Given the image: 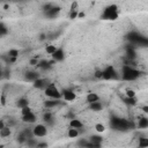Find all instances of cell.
Wrapping results in <instances>:
<instances>
[{
	"mask_svg": "<svg viewBox=\"0 0 148 148\" xmlns=\"http://www.w3.org/2000/svg\"><path fill=\"white\" fill-rule=\"evenodd\" d=\"M140 74H141V72L139 69H136L135 67H133L132 65H123L121 73L119 74V76L124 81H135L139 79Z\"/></svg>",
	"mask_w": 148,
	"mask_h": 148,
	"instance_id": "obj_1",
	"label": "cell"
},
{
	"mask_svg": "<svg viewBox=\"0 0 148 148\" xmlns=\"http://www.w3.org/2000/svg\"><path fill=\"white\" fill-rule=\"evenodd\" d=\"M118 17H119V7L116 3L108 5L101 14V20L104 21H116Z\"/></svg>",
	"mask_w": 148,
	"mask_h": 148,
	"instance_id": "obj_2",
	"label": "cell"
},
{
	"mask_svg": "<svg viewBox=\"0 0 148 148\" xmlns=\"http://www.w3.org/2000/svg\"><path fill=\"white\" fill-rule=\"evenodd\" d=\"M110 126L114 131H121V132H126L131 128L130 121L126 120L125 118H120V117H112L110 120Z\"/></svg>",
	"mask_w": 148,
	"mask_h": 148,
	"instance_id": "obj_3",
	"label": "cell"
},
{
	"mask_svg": "<svg viewBox=\"0 0 148 148\" xmlns=\"http://www.w3.org/2000/svg\"><path fill=\"white\" fill-rule=\"evenodd\" d=\"M60 12H61V8L58 5H54V3H45L43 6V13H44V15H45L46 18L53 20V18H56L59 15Z\"/></svg>",
	"mask_w": 148,
	"mask_h": 148,
	"instance_id": "obj_4",
	"label": "cell"
},
{
	"mask_svg": "<svg viewBox=\"0 0 148 148\" xmlns=\"http://www.w3.org/2000/svg\"><path fill=\"white\" fill-rule=\"evenodd\" d=\"M119 73L118 71L114 68V66L109 65L106 66L104 69H102V80H106V81H114V80H119Z\"/></svg>",
	"mask_w": 148,
	"mask_h": 148,
	"instance_id": "obj_5",
	"label": "cell"
},
{
	"mask_svg": "<svg viewBox=\"0 0 148 148\" xmlns=\"http://www.w3.org/2000/svg\"><path fill=\"white\" fill-rule=\"evenodd\" d=\"M44 94L50 99H61V91L54 83H49V86L44 89Z\"/></svg>",
	"mask_w": 148,
	"mask_h": 148,
	"instance_id": "obj_6",
	"label": "cell"
},
{
	"mask_svg": "<svg viewBox=\"0 0 148 148\" xmlns=\"http://www.w3.org/2000/svg\"><path fill=\"white\" fill-rule=\"evenodd\" d=\"M34 138H44L47 134V127L44 124H36L31 128Z\"/></svg>",
	"mask_w": 148,
	"mask_h": 148,
	"instance_id": "obj_7",
	"label": "cell"
},
{
	"mask_svg": "<svg viewBox=\"0 0 148 148\" xmlns=\"http://www.w3.org/2000/svg\"><path fill=\"white\" fill-rule=\"evenodd\" d=\"M60 91H61V98L65 99L66 102H73V101H75L76 94H75L74 90H72L69 88H65V89H62Z\"/></svg>",
	"mask_w": 148,
	"mask_h": 148,
	"instance_id": "obj_8",
	"label": "cell"
},
{
	"mask_svg": "<svg viewBox=\"0 0 148 148\" xmlns=\"http://www.w3.org/2000/svg\"><path fill=\"white\" fill-rule=\"evenodd\" d=\"M65 57H66V53H65V50L62 47H57L56 52L53 54H51V58L54 62H61L65 60Z\"/></svg>",
	"mask_w": 148,
	"mask_h": 148,
	"instance_id": "obj_9",
	"label": "cell"
},
{
	"mask_svg": "<svg viewBox=\"0 0 148 148\" xmlns=\"http://www.w3.org/2000/svg\"><path fill=\"white\" fill-rule=\"evenodd\" d=\"M47 86H49V80L43 79V77H39V79H37L36 81L32 82V87L35 89H38V90H44Z\"/></svg>",
	"mask_w": 148,
	"mask_h": 148,
	"instance_id": "obj_10",
	"label": "cell"
},
{
	"mask_svg": "<svg viewBox=\"0 0 148 148\" xmlns=\"http://www.w3.org/2000/svg\"><path fill=\"white\" fill-rule=\"evenodd\" d=\"M128 39H130L132 43H135V44H139V43H141V42H143V44H147L146 38L142 37V36H140V35L136 34V32L130 34V35H128Z\"/></svg>",
	"mask_w": 148,
	"mask_h": 148,
	"instance_id": "obj_11",
	"label": "cell"
},
{
	"mask_svg": "<svg viewBox=\"0 0 148 148\" xmlns=\"http://www.w3.org/2000/svg\"><path fill=\"white\" fill-rule=\"evenodd\" d=\"M40 76H39V74L36 72V71H28V72H25V74H24V80L25 81H28V82H34V81H36L37 79H39Z\"/></svg>",
	"mask_w": 148,
	"mask_h": 148,
	"instance_id": "obj_12",
	"label": "cell"
},
{
	"mask_svg": "<svg viewBox=\"0 0 148 148\" xmlns=\"http://www.w3.org/2000/svg\"><path fill=\"white\" fill-rule=\"evenodd\" d=\"M59 105H61L60 99H50L49 98L44 102V108H46V109H53V108H57Z\"/></svg>",
	"mask_w": 148,
	"mask_h": 148,
	"instance_id": "obj_13",
	"label": "cell"
},
{
	"mask_svg": "<svg viewBox=\"0 0 148 148\" xmlns=\"http://www.w3.org/2000/svg\"><path fill=\"white\" fill-rule=\"evenodd\" d=\"M53 64H54L53 60H51V61H49V60H39L37 67L40 68L42 71H47V69H50L52 67Z\"/></svg>",
	"mask_w": 148,
	"mask_h": 148,
	"instance_id": "obj_14",
	"label": "cell"
},
{
	"mask_svg": "<svg viewBox=\"0 0 148 148\" xmlns=\"http://www.w3.org/2000/svg\"><path fill=\"white\" fill-rule=\"evenodd\" d=\"M22 121L27 123V124H35L37 121V116L34 112H31L29 114H25V116H22Z\"/></svg>",
	"mask_w": 148,
	"mask_h": 148,
	"instance_id": "obj_15",
	"label": "cell"
},
{
	"mask_svg": "<svg viewBox=\"0 0 148 148\" xmlns=\"http://www.w3.org/2000/svg\"><path fill=\"white\" fill-rule=\"evenodd\" d=\"M69 127L80 131L81 128H83V123L80 119H77V118H73V119L69 120Z\"/></svg>",
	"mask_w": 148,
	"mask_h": 148,
	"instance_id": "obj_16",
	"label": "cell"
},
{
	"mask_svg": "<svg viewBox=\"0 0 148 148\" xmlns=\"http://www.w3.org/2000/svg\"><path fill=\"white\" fill-rule=\"evenodd\" d=\"M86 101H87L88 104L94 103V102H98L99 101V96L96 92H88L87 96H86Z\"/></svg>",
	"mask_w": 148,
	"mask_h": 148,
	"instance_id": "obj_17",
	"label": "cell"
},
{
	"mask_svg": "<svg viewBox=\"0 0 148 148\" xmlns=\"http://www.w3.org/2000/svg\"><path fill=\"white\" fill-rule=\"evenodd\" d=\"M16 106L18 109H23V108H27L29 106V99L27 97H20L17 101H16Z\"/></svg>",
	"mask_w": 148,
	"mask_h": 148,
	"instance_id": "obj_18",
	"label": "cell"
},
{
	"mask_svg": "<svg viewBox=\"0 0 148 148\" xmlns=\"http://www.w3.org/2000/svg\"><path fill=\"white\" fill-rule=\"evenodd\" d=\"M89 109L94 112H99L103 110V104L98 101V102H94V103H90L89 104Z\"/></svg>",
	"mask_w": 148,
	"mask_h": 148,
	"instance_id": "obj_19",
	"label": "cell"
},
{
	"mask_svg": "<svg viewBox=\"0 0 148 148\" xmlns=\"http://www.w3.org/2000/svg\"><path fill=\"white\" fill-rule=\"evenodd\" d=\"M138 127L140 130H145L148 127V118L147 117H140L138 119Z\"/></svg>",
	"mask_w": 148,
	"mask_h": 148,
	"instance_id": "obj_20",
	"label": "cell"
},
{
	"mask_svg": "<svg viewBox=\"0 0 148 148\" xmlns=\"http://www.w3.org/2000/svg\"><path fill=\"white\" fill-rule=\"evenodd\" d=\"M88 140H89V142L95 143V145H102V143H103V138H102L101 135H97V134L91 135Z\"/></svg>",
	"mask_w": 148,
	"mask_h": 148,
	"instance_id": "obj_21",
	"label": "cell"
},
{
	"mask_svg": "<svg viewBox=\"0 0 148 148\" xmlns=\"http://www.w3.org/2000/svg\"><path fill=\"white\" fill-rule=\"evenodd\" d=\"M123 102H124L126 105H128V106H134V105H136V103H138V101H136L135 97H124V98H123Z\"/></svg>",
	"mask_w": 148,
	"mask_h": 148,
	"instance_id": "obj_22",
	"label": "cell"
},
{
	"mask_svg": "<svg viewBox=\"0 0 148 148\" xmlns=\"http://www.w3.org/2000/svg\"><path fill=\"white\" fill-rule=\"evenodd\" d=\"M80 135V131L79 130H75V128H68L67 131V136L71 138V139H76L77 136Z\"/></svg>",
	"mask_w": 148,
	"mask_h": 148,
	"instance_id": "obj_23",
	"label": "cell"
},
{
	"mask_svg": "<svg viewBox=\"0 0 148 148\" xmlns=\"http://www.w3.org/2000/svg\"><path fill=\"white\" fill-rule=\"evenodd\" d=\"M43 121L46 123V124H52L53 123V114L49 111H46L44 114H43Z\"/></svg>",
	"mask_w": 148,
	"mask_h": 148,
	"instance_id": "obj_24",
	"label": "cell"
},
{
	"mask_svg": "<svg viewBox=\"0 0 148 148\" xmlns=\"http://www.w3.org/2000/svg\"><path fill=\"white\" fill-rule=\"evenodd\" d=\"M10 134H12V130H10V127H8V126H5L2 130H0V136L3 138V139L10 136Z\"/></svg>",
	"mask_w": 148,
	"mask_h": 148,
	"instance_id": "obj_25",
	"label": "cell"
},
{
	"mask_svg": "<svg viewBox=\"0 0 148 148\" xmlns=\"http://www.w3.org/2000/svg\"><path fill=\"white\" fill-rule=\"evenodd\" d=\"M7 56L8 58H12V59H17L18 56H20V51L17 49H10L8 52H7Z\"/></svg>",
	"mask_w": 148,
	"mask_h": 148,
	"instance_id": "obj_26",
	"label": "cell"
},
{
	"mask_svg": "<svg viewBox=\"0 0 148 148\" xmlns=\"http://www.w3.org/2000/svg\"><path fill=\"white\" fill-rule=\"evenodd\" d=\"M126 54H127V58H128L130 60H134V59H135V56H136V52H135V50H134L133 47H127Z\"/></svg>",
	"mask_w": 148,
	"mask_h": 148,
	"instance_id": "obj_27",
	"label": "cell"
},
{
	"mask_svg": "<svg viewBox=\"0 0 148 148\" xmlns=\"http://www.w3.org/2000/svg\"><path fill=\"white\" fill-rule=\"evenodd\" d=\"M8 34V28L3 22H0V38L5 37Z\"/></svg>",
	"mask_w": 148,
	"mask_h": 148,
	"instance_id": "obj_28",
	"label": "cell"
},
{
	"mask_svg": "<svg viewBox=\"0 0 148 148\" xmlns=\"http://www.w3.org/2000/svg\"><path fill=\"white\" fill-rule=\"evenodd\" d=\"M148 147V139L145 136L139 138V148H147Z\"/></svg>",
	"mask_w": 148,
	"mask_h": 148,
	"instance_id": "obj_29",
	"label": "cell"
},
{
	"mask_svg": "<svg viewBox=\"0 0 148 148\" xmlns=\"http://www.w3.org/2000/svg\"><path fill=\"white\" fill-rule=\"evenodd\" d=\"M25 143L28 145V147H29V148H36V146H37L38 141H37L36 139H34V138H30V139H28V140L25 141Z\"/></svg>",
	"mask_w": 148,
	"mask_h": 148,
	"instance_id": "obj_30",
	"label": "cell"
},
{
	"mask_svg": "<svg viewBox=\"0 0 148 148\" xmlns=\"http://www.w3.org/2000/svg\"><path fill=\"white\" fill-rule=\"evenodd\" d=\"M56 50H57V46L56 45H53V44H50V45H47L46 47H45V52L47 53V54H53L54 52H56Z\"/></svg>",
	"mask_w": 148,
	"mask_h": 148,
	"instance_id": "obj_31",
	"label": "cell"
},
{
	"mask_svg": "<svg viewBox=\"0 0 148 148\" xmlns=\"http://www.w3.org/2000/svg\"><path fill=\"white\" fill-rule=\"evenodd\" d=\"M88 139H79L77 140V142H76V145L80 147V148H87V145H88Z\"/></svg>",
	"mask_w": 148,
	"mask_h": 148,
	"instance_id": "obj_32",
	"label": "cell"
},
{
	"mask_svg": "<svg viewBox=\"0 0 148 148\" xmlns=\"http://www.w3.org/2000/svg\"><path fill=\"white\" fill-rule=\"evenodd\" d=\"M95 130H96L97 133H103V132H105V126L103 124L98 123V124L95 125Z\"/></svg>",
	"mask_w": 148,
	"mask_h": 148,
	"instance_id": "obj_33",
	"label": "cell"
},
{
	"mask_svg": "<svg viewBox=\"0 0 148 148\" xmlns=\"http://www.w3.org/2000/svg\"><path fill=\"white\" fill-rule=\"evenodd\" d=\"M31 112H34V111H32V109H31L30 106H27V108H23V109H21V114H22V116L29 114V113H31Z\"/></svg>",
	"mask_w": 148,
	"mask_h": 148,
	"instance_id": "obj_34",
	"label": "cell"
},
{
	"mask_svg": "<svg viewBox=\"0 0 148 148\" xmlns=\"http://www.w3.org/2000/svg\"><path fill=\"white\" fill-rule=\"evenodd\" d=\"M135 91L133 89H126L125 91V97H135Z\"/></svg>",
	"mask_w": 148,
	"mask_h": 148,
	"instance_id": "obj_35",
	"label": "cell"
},
{
	"mask_svg": "<svg viewBox=\"0 0 148 148\" xmlns=\"http://www.w3.org/2000/svg\"><path fill=\"white\" fill-rule=\"evenodd\" d=\"M16 141H17L18 143H21V145H22V143H25V141H27V139L24 138V135H23L22 133H20V134L17 135V138H16Z\"/></svg>",
	"mask_w": 148,
	"mask_h": 148,
	"instance_id": "obj_36",
	"label": "cell"
},
{
	"mask_svg": "<svg viewBox=\"0 0 148 148\" xmlns=\"http://www.w3.org/2000/svg\"><path fill=\"white\" fill-rule=\"evenodd\" d=\"M77 14H79L77 9H75V10H71V12H69V18H71V20L77 18Z\"/></svg>",
	"mask_w": 148,
	"mask_h": 148,
	"instance_id": "obj_37",
	"label": "cell"
},
{
	"mask_svg": "<svg viewBox=\"0 0 148 148\" xmlns=\"http://www.w3.org/2000/svg\"><path fill=\"white\" fill-rule=\"evenodd\" d=\"M47 147H49V145L46 142H42V141H38L37 146H36V148H47Z\"/></svg>",
	"mask_w": 148,
	"mask_h": 148,
	"instance_id": "obj_38",
	"label": "cell"
},
{
	"mask_svg": "<svg viewBox=\"0 0 148 148\" xmlns=\"http://www.w3.org/2000/svg\"><path fill=\"white\" fill-rule=\"evenodd\" d=\"M88 141H89V140H88ZM87 148H102V145H95V143L88 142V145H87Z\"/></svg>",
	"mask_w": 148,
	"mask_h": 148,
	"instance_id": "obj_39",
	"label": "cell"
},
{
	"mask_svg": "<svg viewBox=\"0 0 148 148\" xmlns=\"http://www.w3.org/2000/svg\"><path fill=\"white\" fill-rule=\"evenodd\" d=\"M38 59H37V57L36 58H32V59H30V61H29V64L31 65V66H37L38 65Z\"/></svg>",
	"mask_w": 148,
	"mask_h": 148,
	"instance_id": "obj_40",
	"label": "cell"
},
{
	"mask_svg": "<svg viewBox=\"0 0 148 148\" xmlns=\"http://www.w3.org/2000/svg\"><path fill=\"white\" fill-rule=\"evenodd\" d=\"M94 76H95L96 79H101V80H102V69H97V71H95Z\"/></svg>",
	"mask_w": 148,
	"mask_h": 148,
	"instance_id": "obj_41",
	"label": "cell"
},
{
	"mask_svg": "<svg viewBox=\"0 0 148 148\" xmlns=\"http://www.w3.org/2000/svg\"><path fill=\"white\" fill-rule=\"evenodd\" d=\"M84 16H86L84 12H79V14H77V18H82V17H84Z\"/></svg>",
	"mask_w": 148,
	"mask_h": 148,
	"instance_id": "obj_42",
	"label": "cell"
},
{
	"mask_svg": "<svg viewBox=\"0 0 148 148\" xmlns=\"http://www.w3.org/2000/svg\"><path fill=\"white\" fill-rule=\"evenodd\" d=\"M46 37H47V35H45V34H40V35H39V39H40V40L46 39Z\"/></svg>",
	"mask_w": 148,
	"mask_h": 148,
	"instance_id": "obj_43",
	"label": "cell"
},
{
	"mask_svg": "<svg viewBox=\"0 0 148 148\" xmlns=\"http://www.w3.org/2000/svg\"><path fill=\"white\" fill-rule=\"evenodd\" d=\"M6 126V124H5V121L2 120V119H0V130H2L3 127Z\"/></svg>",
	"mask_w": 148,
	"mask_h": 148,
	"instance_id": "obj_44",
	"label": "cell"
},
{
	"mask_svg": "<svg viewBox=\"0 0 148 148\" xmlns=\"http://www.w3.org/2000/svg\"><path fill=\"white\" fill-rule=\"evenodd\" d=\"M142 110H143V112H145V113H147V112H148V106H147V105L142 106Z\"/></svg>",
	"mask_w": 148,
	"mask_h": 148,
	"instance_id": "obj_45",
	"label": "cell"
},
{
	"mask_svg": "<svg viewBox=\"0 0 148 148\" xmlns=\"http://www.w3.org/2000/svg\"><path fill=\"white\" fill-rule=\"evenodd\" d=\"M2 76H3V72H2V69L0 68V79H1Z\"/></svg>",
	"mask_w": 148,
	"mask_h": 148,
	"instance_id": "obj_46",
	"label": "cell"
},
{
	"mask_svg": "<svg viewBox=\"0 0 148 148\" xmlns=\"http://www.w3.org/2000/svg\"><path fill=\"white\" fill-rule=\"evenodd\" d=\"M3 147H5V146H3L2 143H0V148H3Z\"/></svg>",
	"mask_w": 148,
	"mask_h": 148,
	"instance_id": "obj_47",
	"label": "cell"
}]
</instances>
